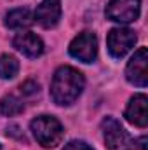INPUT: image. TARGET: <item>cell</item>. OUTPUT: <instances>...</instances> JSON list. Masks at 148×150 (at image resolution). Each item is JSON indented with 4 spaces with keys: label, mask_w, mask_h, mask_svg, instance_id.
Here are the masks:
<instances>
[{
    "label": "cell",
    "mask_w": 148,
    "mask_h": 150,
    "mask_svg": "<svg viewBox=\"0 0 148 150\" xmlns=\"http://www.w3.org/2000/svg\"><path fill=\"white\" fill-rule=\"evenodd\" d=\"M84 75L72 67H61L54 74L52 84H51V94L52 100L58 105H72L80 96L84 89Z\"/></svg>",
    "instance_id": "1"
},
{
    "label": "cell",
    "mask_w": 148,
    "mask_h": 150,
    "mask_svg": "<svg viewBox=\"0 0 148 150\" xmlns=\"http://www.w3.org/2000/svg\"><path fill=\"white\" fill-rule=\"evenodd\" d=\"M30 126L35 140L45 149H54L63 140V126L52 115H38Z\"/></svg>",
    "instance_id": "2"
},
{
    "label": "cell",
    "mask_w": 148,
    "mask_h": 150,
    "mask_svg": "<svg viewBox=\"0 0 148 150\" xmlns=\"http://www.w3.org/2000/svg\"><path fill=\"white\" fill-rule=\"evenodd\" d=\"M101 129H103L105 143H106L108 150H132L134 149V142L131 140L129 133L113 117L103 119Z\"/></svg>",
    "instance_id": "3"
},
{
    "label": "cell",
    "mask_w": 148,
    "mask_h": 150,
    "mask_svg": "<svg viewBox=\"0 0 148 150\" xmlns=\"http://www.w3.org/2000/svg\"><path fill=\"white\" fill-rule=\"evenodd\" d=\"M141 0H110L106 5V18L115 23H131L140 18Z\"/></svg>",
    "instance_id": "4"
},
{
    "label": "cell",
    "mask_w": 148,
    "mask_h": 150,
    "mask_svg": "<svg viewBox=\"0 0 148 150\" xmlns=\"http://www.w3.org/2000/svg\"><path fill=\"white\" fill-rule=\"evenodd\" d=\"M70 54L84 63H92L98 54V38L92 32H82L72 40Z\"/></svg>",
    "instance_id": "5"
},
{
    "label": "cell",
    "mask_w": 148,
    "mask_h": 150,
    "mask_svg": "<svg viewBox=\"0 0 148 150\" xmlns=\"http://www.w3.org/2000/svg\"><path fill=\"white\" fill-rule=\"evenodd\" d=\"M148 51L147 47H140L134 56L131 58V61L127 63L125 68V77L131 84L138 86V87H147L148 84Z\"/></svg>",
    "instance_id": "6"
},
{
    "label": "cell",
    "mask_w": 148,
    "mask_h": 150,
    "mask_svg": "<svg viewBox=\"0 0 148 150\" xmlns=\"http://www.w3.org/2000/svg\"><path fill=\"white\" fill-rule=\"evenodd\" d=\"M106 44H108V51H110L111 56L120 59L134 47L136 33L129 28H113L108 33Z\"/></svg>",
    "instance_id": "7"
},
{
    "label": "cell",
    "mask_w": 148,
    "mask_h": 150,
    "mask_svg": "<svg viewBox=\"0 0 148 150\" xmlns=\"http://www.w3.org/2000/svg\"><path fill=\"white\" fill-rule=\"evenodd\" d=\"M38 23L44 28H52L58 25L61 18V2L59 0H42L40 5L35 11V16Z\"/></svg>",
    "instance_id": "8"
},
{
    "label": "cell",
    "mask_w": 148,
    "mask_h": 150,
    "mask_svg": "<svg viewBox=\"0 0 148 150\" xmlns=\"http://www.w3.org/2000/svg\"><path fill=\"white\" fill-rule=\"evenodd\" d=\"M12 44L19 52H23L28 58H38L44 52V42L40 40V37H37L32 32L18 33L12 40Z\"/></svg>",
    "instance_id": "9"
},
{
    "label": "cell",
    "mask_w": 148,
    "mask_h": 150,
    "mask_svg": "<svg viewBox=\"0 0 148 150\" xmlns=\"http://www.w3.org/2000/svg\"><path fill=\"white\" fill-rule=\"evenodd\" d=\"M147 105L148 100L145 94H136L134 98H131L127 108H125V119L138 126V127H147L148 124V113H147Z\"/></svg>",
    "instance_id": "10"
},
{
    "label": "cell",
    "mask_w": 148,
    "mask_h": 150,
    "mask_svg": "<svg viewBox=\"0 0 148 150\" xmlns=\"http://www.w3.org/2000/svg\"><path fill=\"white\" fill-rule=\"evenodd\" d=\"M33 14L30 9L26 7H19V9H14L11 11L7 16H5V26L7 28H12V30H23V28H28L33 25Z\"/></svg>",
    "instance_id": "11"
},
{
    "label": "cell",
    "mask_w": 148,
    "mask_h": 150,
    "mask_svg": "<svg viewBox=\"0 0 148 150\" xmlns=\"http://www.w3.org/2000/svg\"><path fill=\"white\" fill-rule=\"evenodd\" d=\"M25 110V105L21 100H18L16 96L9 94V96H4L0 100V113L2 115H7V117H12V115H18Z\"/></svg>",
    "instance_id": "12"
},
{
    "label": "cell",
    "mask_w": 148,
    "mask_h": 150,
    "mask_svg": "<svg viewBox=\"0 0 148 150\" xmlns=\"http://www.w3.org/2000/svg\"><path fill=\"white\" fill-rule=\"evenodd\" d=\"M19 72V63L14 56L2 54L0 56V77L2 79H14Z\"/></svg>",
    "instance_id": "13"
},
{
    "label": "cell",
    "mask_w": 148,
    "mask_h": 150,
    "mask_svg": "<svg viewBox=\"0 0 148 150\" xmlns=\"http://www.w3.org/2000/svg\"><path fill=\"white\" fill-rule=\"evenodd\" d=\"M19 91H21V94H25V96L37 94V93H38V84L35 82V80H26V82H23V84H21Z\"/></svg>",
    "instance_id": "14"
},
{
    "label": "cell",
    "mask_w": 148,
    "mask_h": 150,
    "mask_svg": "<svg viewBox=\"0 0 148 150\" xmlns=\"http://www.w3.org/2000/svg\"><path fill=\"white\" fill-rule=\"evenodd\" d=\"M63 150H92V147H89L85 142H80V140H73L70 143L65 145Z\"/></svg>",
    "instance_id": "15"
},
{
    "label": "cell",
    "mask_w": 148,
    "mask_h": 150,
    "mask_svg": "<svg viewBox=\"0 0 148 150\" xmlns=\"http://www.w3.org/2000/svg\"><path fill=\"white\" fill-rule=\"evenodd\" d=\"M140 149H141V150H147V138H145V136L140 140Z\"/></svg>",
    "instance_id": "16"
}]
</instances>
